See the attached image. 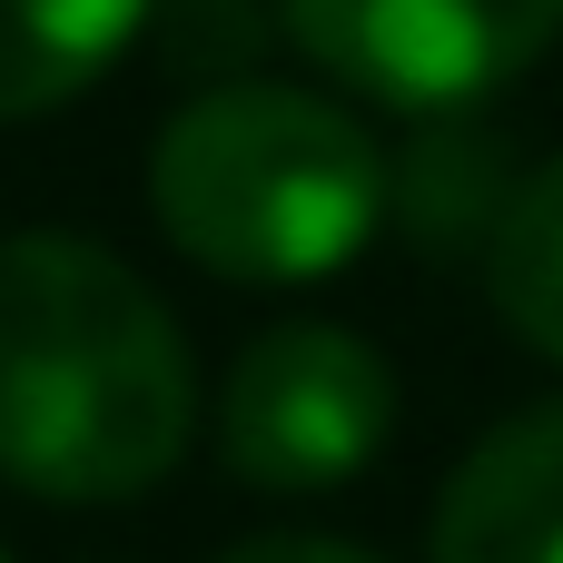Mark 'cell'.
<instances>
[{
	"instance_id": "4",
	"label": "cell",
	"mask_w": 563,
	"mask_h": 563,
	"mask_svg": "<svg viewBox=\"0 0 563 563\" xmlns=\"http://www.w3.org/2000/svg\"><path fill=\"white\" fill-rule=\"evenodd\" d=\"M277 30L406 119H455L563 40V0H277Z\"/></svg>"
},
{
	"instance_id": "9",
	"label": "cell",
	"mask_w": 563,
	"mask_h": 563,
	"mask_svg": "<svg viewBox=\"0 0 563 563\" xmlns=\"http://www.w3.org/2000/svg\"><path fill=\"white\" fill-rule=\"evenodd\" d=\"M158 40H168L178 79L228 89V79H257V49L277 40V10H257V0H168Z\"/></svg>"
},
{
	"instance_id": "10",
	"label": "cell",
	"mask_w": 563,
	"mask_h": 563,
	"mask_svg": "<svg viewBox=\"0 0 563 563\" xmlns=\"http://www.w3.org/2000/svg\"><path fill=\"white\" fill-rule=\"evenodd\" d=\"M218 563H386V554H366L346 534H247V544H228Z\"/></svg>"
},
{
	"instance_id": "3",
	"label": "cell",
	"mask_w": 563,
	"mask_h": 563,
	"mask_svg": "<svg viewBox=\"0 0 563 563\" xmlns=\"http://www.w3.org/2000/svg\"><path fill=\"white\" fill-rule=\"evenodd\" d=\"M396 435V366L327 317L257 327L218 386V455L257 495H336Z\"/></svg>"
},
{
	"instance_id": "11",
	"label": "cell",
	"mask_w": 563,
	"mask_h": 563,
	"mask_svg": "<svg viewBox=\"0 0 563 563\" xmlns=\"http://www.w3.org/2000/svg\"><path fill=\"white\" fill-rule=\"evenodd\" d=\"M0 563H10V554H0Z\"/></svg>"
},
{
	"instance_id": "2",
	"label": "cell",
	"mask_w": 563,
	"mask_h": 563,
	"mask_svg": "<svg viewBox=\"0 0 563 563\" xmlns=\"http://www.w3.org/2000/svg\"><path fill=\"white\" fill-rule=\"evenodd\" d=\"M386 148L376 129L287 79L188 89L148 148V218L158 238L228 277V287H307L366 257L386 218Z\"/></svg>"
},
{
	"instance_id": "7",
	"label": "cell",
	"mask_w": 563,
	"mask_h": 563,
	"mask_svg": "<svg viewBox=\"0 0 563 563\" xmlns=\"http://www.w3.org/2000/svg\"><path fill=\"white\" fill-rule=\"evenodd\" d=\"M139 30L148 0H0V119L79 99Z\"/></svg>"
},
{
	"instance_id": "8",
	"label": "cell",
	"mask_w": 563,
	"mask_h": 563,
	"mask_svg": "<svg viewBox=\"0 0 563 563\" xmlns=\"http://www.w3.org/2000/svg\"><path fill=\"white\" fill-rule=\"evenodd\" d=\"M485 297H495L515 346H534L544 366H563V148L544 168H525L495 247H485Z\"/></svg>"
},
{
	"instance_id": "5",
	"label": "cell",
	"mask_w": 563,
	"mask_h": 563,
	"mask_svg": "<svg viewBox=\"0 0 563 563\" xmlns=\"http://www.w3.org/2000/svg\"><path fill=\"white\" fill-rule=\"evenodd\" d=\"M426 563H563V396L505 416L445 475Z\"/></svg>"
},
{
	"instance_id": "6",
	"label": "cell",
	"mask_w": 563,
	"mask_h": 563,
	"mask_svg": "<svg viewBox=\"0 0 563 563\" xmlns=\"http://www.w3.org/2000/svg\"><path fill=\"white\" fill-rule=\"evenodd\" d=\"M515 158H505V139L475 119V109H455V119H426L406 148H396V168H386V218L406 228V247L416 257H485L495 247V228H505V208H515Z\"/></svg>"
},
{
	"instance_id": "1",
	"label": "cell",
	"mask_w": 563,
	"mask_h": 563,
	"mask_svg": "<svg viewBox=\"0 0 563 563\" xmlns=\"http://www.w3.org/2000/svg\"><path fill=\"white\" fill-rule=\"evenodd\" d=\"M198 435V356L168 297L69 228L0 238V485L139 505Z\"/></svg>"
}]
</instances>
